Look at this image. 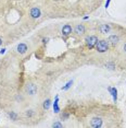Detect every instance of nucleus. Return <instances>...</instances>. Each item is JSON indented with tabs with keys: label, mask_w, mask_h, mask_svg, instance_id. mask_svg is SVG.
Here are the masks:
<instances>
[{
	"label": "nucleus",
	"mask_w": 126,
	"mask_h": 128,
	"mask_svg": "<svg viewBox=\"0 0 126 128\" xmlns=\"http://www.w3.org/2000/svg\"><path fill=\"white\" fill-rule=\"evenodd\" d=\"M73 84V80H71V81H69V82L66 83V84L64 85V87H63V88H62V90H63V91H66V90H69V89L71 88V85Z\"/></svg>",
	"instance_id": "obj_13"
},
{
	"label": "nucleus",
	"mask_w": 126,
	"mask_h": 128,
	"mask_svg": "<svg viewBox=\"0 0 126 128\" xmlns=\"http://www.w3.org/2000/svg\"><path fill=\"white\" fill-rule=\"evenodd\" d=\"M26 91H27L28 94H31V95H35V93L37 92V87L34 83H29L26 87Z\"/></svg>",
	"instance_id": "obj_3"
},
{
	"label": "nucleus",
	"mask_w": 126,
	"mask_h": 128,
	"mask_svg": "<svg viewBox=\"0 0 126 128\" xmlns=\"http://www.w3.org/2000/svg\"><path fill=\"white\" fill-rule=\"evenodd\" d=\"M100 32L102 34H106V33H109L110 32V26L108 24H102L100 26Z\"/></svg>",
	"instance_id": "obj_11"
},
{
	"label": "nucleus",
	"mask_w": 126,
	"mask_h": 128,
	"mask_svg": "<svg viewBox=\"0 0 126 128\" xmlns=\"http://www.w3.org/2000/svg\"><path fill=\"white\" fill-rule=\"evenodd\" d=\"M108 47H109V45H108V42L106 41H98V43L96 44V48H97V50L99 51V53H104V51L108 50Z\"/></svg>",
	"instance_id": "obj_1"
},
{
	"label": "nucleus",
	"mask_w": 126,
	"mask_h": 128,
	"mask_svg": "<svg viewBox=\"0 0 126 128\" xmlns=\"http://www.w3.org/2000/svg\"><path fill=\"white\" fill-rule=\"evenodd\" d=\"M33 115V111H27L26 112V116H32Z\"/></svg>",
	"instance_id": "obj_18"
},
{
	"label": "nucleus",
	"mask_w": 126,
	"mask_h": 128,
	"mask_svg": "<svg viewBox=\"0 0 126 128\" xmlns=\"http://www.w3.org/2000/svg\"><path fill=\"white\" fill-rule=\"evenodd\" d=\"M31 15L34 19H37V18L40 17V9L39 8H33L31 10Z\"/></svg>",
	"instance_id": "obj_7"
},
{
	"label": "nucleus",
	"mask_w": 126,
	"mask_h": 128,
	"mask_svg": "<svg viewBox=\"0 0 126 128\" xmlns=\"http://www.w3.org/2000/svg\"><path fill=\"white\" fill-rule=\"evenodd\" d=\"M58 102H59V96L57 95L56 100H54V103H53V110H54V113H59V112H60V108H59V104H58Z\"/></svg>",
	"instance_id": "obj_12"
},
{
	"label": "nucleus",
	"mask_w": 126,
	"mask_h": 128,
	"mask_svg": "<svg viewBox=\"0 0 126 128\" xmlns=\"http://www.w3.org/2000/svg\"><path fill=\"white\" fill-rule=\"evenodd\" d=\"M1 44H2V40H1V38H0V45H1Z\"/></svg>",
	"instance_id": "obj_22"
},
{
	"label": "nucleus",
	"mask_w": 126,
	"mask_h": 128,
	"mask_svg": "<svg viewBox=\"0 0 126 128\" xmlns=\"http://www.w3.org/2000/svg\"><path fill=\"white\" fill-rule=\"evenodd\" d=\"M108 42L111 43L112 45H116L118 43V37L116 36V35H111V36L109 37V40H108Z\"/></svg>",
	"instance_id": "obj_10"
},
{
	"label": "nucleus",
	"mask_w": 126,
	"mask_h": 128,
	"mask_svg": "<svg viewBox=\"0 0 126 128\" xmlns=\"http://www.w3.org/2000/svg\"><path fill=\"white\" fill-rule=\"evenodd\" d=\"M52 127H59V128H62V127H63V125H62L61 123L57 122V123H54V124L52 125Z\"/></svg>",
	"instance_id": "obj_16"
},
{
	"label": "nucleus",
	"mask_w": 126,
	"mask_h": 128,
	"mask_svg": "<svg viewBox=\"0 0 126 128\" xmlns=\"http://www.w3.org/2000/svg\"><path fill=\"white\" fill-rule=\"evenodd\" d=\"M6 50H7L6 48H2V49H1V50H0V54H1V55H2V54H4V53H6Z\"/></svg>",
	"instance_id": "obj_21"
},
{
	"label": "nucleus",
	"mask_w": 126,
	"mask_h": 128,
	"mask_svg": "<svg viewBox=\"0 0 126 128\" xmlns=\"http://www.w3.org/2000/svg\"><path fill=\"white\" fill-rule=\"evenodd\" d=\"M106 67H108L109 69H114V66L113 65H111V64H106Z\"/></svg>",
	"instance_id": "obj_17"
},
{
	"label": "nucleus",
	"mask_w": 126,
	"mask_h": 128,
	"mask_svg": "<svg viewBox=\"0 0 126 128\" xmlns=\"http://www.w3.org/2000/svg\"><path fill=\"white\" fill-rule=\"evenodd\" d=\"M110 2H111V0H106V8H108V7H109Z\"/></svg>",
	"instance_id": "obj_19"
},
{
	"label": "nucleus",
	"mask_w": 126,
	"mask_h": 128,
	"mask_svg": "<svg viewBox=\"0 0 126 128\" xmlns=\"http://www.w3.org/2000/svg\"><path fill=\"white\" fill-rule=\"evenodd\" d=\"M16 49H17V53H20V54H25L26 51H27V45L21 43V44L17 45V48Z\"/></svg>",
	"instance_id": "obj_5"
},
{
	"label": "nucleus",
	"mask_w": 126,
	"mask_h": 128,
	"mask_svg": "<svg viewBox=\"0 0 126 128\" xmlns=\"http://www.w3.org/2000/svg\"><path fill=\"white\" fill-rule=\"evenodd\" d=\"M86 42H87V45H88V47L89 48H93V46L98 43V38L96 36H89L86 38Z\"/></svg>",
	"instance_id": "obj_2"
},
{
	"label": "nucleus",
	"mask_w": 126,
	"mask_h": 128,
	"mask_svg": "<svg viewBox=\"0 0 126 128\" xmlns=\"http://www.w3.org/2000/svg\"><path fill=\"white\" fill-rule=\"evenodd\" d=\"M50 104H51V101L49 99L48 100H46L45 102H44V108H45V110H48V108L50 107Z\"/></svg>",
	"instance_id": "obj_14"
},
{
	"label": "nucleus",
	"mask_w": 126,
	"mask_h": 128,
	"mask_svg": "<svg viewBox=\"0 0 126 128\" xmlns=\"http://www.w3.org/2000/svg\"><path fill=\"white\" fill-rule=\"evenodd\" d=\"M108 90H109V92L111 93V95H112L113 101L116 102V101H118V90H116L115 88H109Z\"/></svg>",
	"instance_id": "obj_9"
},
{
	"label": "nucleus",
	"mask_w": 126,
	"mask_h": 128,
	"mask_svg": "<svg viewBox=\"0 0 126 128\" xmlns=\"http://www.w3.org/2000/svg\"><path fill=\"white\" fill-rule=\"evenodd\" d=\"M75 33L78 35H81L85 33V26L83 24H77L75 27Z\"/></svg>",
	"instance_id": "obj_8"
},
{
	"label": "nucleus",
	"mask_w": 126,
	"mask_h": 128,
	"mask_svg": "<svg viewBox=\"0 0 126 128\" xmlns=\"http://www.w3.org/2000/svg\"><path fill=\"white\" fill-rule=\"evenodd\" d=\"M124 50L126 51V44H125V46H124Z\"/></svg>",
	"instance_id": "obj_23"
},
{
	"label": "nucleus",
	"mask_w": 126,
	"mask_h": 128,
	"mask_svg": "<svg viewBox=\"0 0 126 128\" xmlns=\"http://www.w3.org/2000/svg\"><path fill=\"white\" fill-rule=\"evenodd\" d=\"M9 116L11 117L13 120H16V118H17V115L14 112H9Z\"/></svg>",
	"instance_id": "obj_15"
},
{
	"label": "nucleus",
	"mask_w": 126,
	"mask_h": 128,
	"mask_svg": "<svg viewBox=\"0 0 126 128\" xmlns=\"http://www.w3.org/2000/svg\"><path fill=\"white\" fill-rule=\"evenodd\" d=\"M90 124H91V127L98 128V127H101V126H102V120H101V118L95 117V118H93V119H91Z\"/></svg>",
	"instance_id": "obj_4"
},
{
	"label": "nucleus",
	"mask_w": 126,
	"mask_h": 128,
	"mask_svg": "<svg viewBox=\"0 0 126 128\" xmlns=\"http://www.w3.org/2000/svg\"><path fill=\"white\" fill-rule=\"evenodd\" d=\"M62 119H65V118H67V117H69V115H67V114H64V115H62Z\"/></svg>",
	"instance_id": "obj_20"
},
{
	"label": "nucleus",
	"mask_w": 126,
	"mask_h": 128,
	"mask_svg": "<svg viewBox=\"0 0 126 128\" xmlns=\"http://www.w3.org/2000/svg\"><path fill=\"white\" fill-rule=\"evenodd\" d=\"M56 1H58V0H56Z\"/></svg>",
	"instance_id": "obj_24"
},
{
	"label": "nucleus",
	"mask_w": 126,
	"mask_h": 128,
	"mask_svg": "<svg viewBox=\"0 0 126 128\" xmlns=\"http://www.w3.org/2000/svg\"><path fill=\"white\" fill-rule=\"evenodd\" d=\"M71 33H72V26L69 25V24H66V25L63 26V28H62V34L64 35V36L70 35Z\"/></svg>",
	"instance_id": "obj_6"
}]
</instances>
